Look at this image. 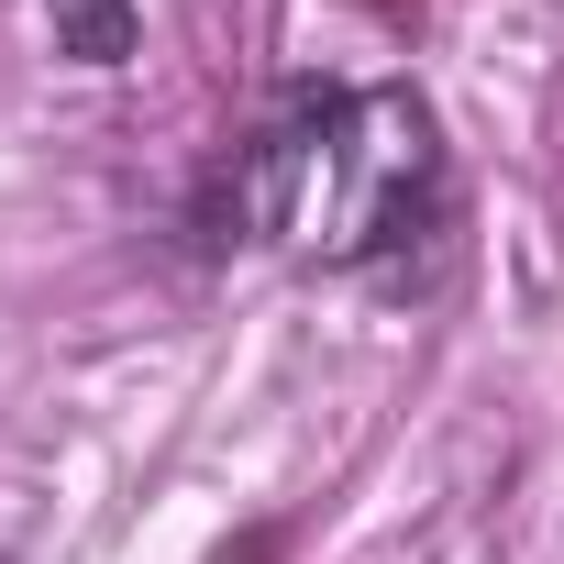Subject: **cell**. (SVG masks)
<instances>
[{
  "mask_svg": "<svg viewBox=\"0 0 564 564\" xmlns=\"http://www.w3.org/2000/svg\"><path fill=\"white\" fill-rule=\"evenodd\" d=\"M221 232L322 276H432L454 243V155L410 78H289L221 166Z\"/></svg>",
  "mask_w": 564,
  "mask_h": 564,
  "instance_id": "obj_1",
  "label": "cell"
},
{
  "mask_svg": "<svg viewBox=\"0 0 564 564\" xmlns=\"http://www.w3.org/2000/svg\"><path fill=\"white\" fill-rule=\"evenodd\" d=\"M45 23H56V56L67 67H122L144 45V12L133 0H45Z\"/></svg>",
  "mask_w": 564,
  "mask_h": 564,
  "instance_id": "obj_2",
  "label": "cell"
}]
</instances>
